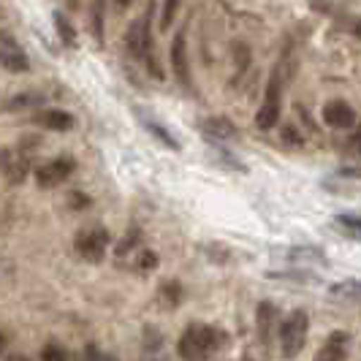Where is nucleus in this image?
Segmentation results:
<instances>
[{
	"instance_id": "obj_1",
	"label": "nucleus",
	"mask_w": 361,
	"mask_h": 361,
	"mask_svg": "<svg viewBox=\"0 0 361 361\" xmlns=\"http://www.w3.org/2000/svg\"><path fill=\"white\" fill-rule=\"evenodd\" d=\"M228 345V334L217 326L190 324L177 343V356L182 361H207L212 350H223Z\"/></svg>"
},
{
	"instance_id": "obj_2",
	"label": "nucleus",
	"mask_w": 361,
	"mask_h": 361,
	"mask_svg": "<svg viewBox=\"0 0 361 361\" xmlns=\"http://www.w3.org/2000/svg\"><path fill=\"white\" fill-rule=\"evenodd\" d=\"M149 14H152V8H147L142 17H136L133 22H130V27H128V33H126V47H128V52L133 54L136 60H145V63H147V71L152 73L155 79H163L161 66H158V60H155V54H152V36H149Z\"/></svg>"
},
{
	"instance_id": "obj_3",
	"label": "nucleus",
	"mask_w": 361,
	"mask_h": 361,
	"mask_svg": "<svg viewBox=\"0 0 361 361\" xmlns=\"http://www.w3.org/2000/svg\"><path fill=\"white\" fill-rule=\"evenodd\" d=\"M307 334H310V315L305 310H293L288 318L280 324V350L286 359H296L302 353V348L307 343Z\"/></svg>"
},
{
	"instance_id": "obj_4",
	"label": "nucleus",
	"mask_w": 361,
	"mask_h": 361,
	"mask_svg": "<svg viewBox=\"0 0 361 361\" xmlns=\"http://www.w3.org/2000/svg\"><path fill=\"white\" fill-rule=\"evenodd\" d=\"M286 68L277 63V68L271 71L269 85H267V95H264V104L255 114V126L261 130H271V128L280 123V101H283V82H286Z\"/></svg>"
},
{
	"instance_id": "obj_5",
	"label": "nucleus",
	"mask_w": 361,
	"mask_h": 361,
	"mask_svg": "<svg viewBox=\"0 0 361 361\" xmlns=\"http://www.w3.org/2000/svg\"><path fill=\"white\" fill-rule=\"evenodd\" d=\"M73 247L79 258L90 261V264H101L109 247V231L104 226H90V228H82L76 239H73Z\"/></svg>"
},
{
	"instance_id": "obj_6",
	"label": "nucleus",
	"mask_w": 361,
	"mask_h": 361,
	"mask_svg": "<svg viewBox=\"0 0 361 361\" xmlns=\"http://www.w3.org/2000/svg\"><path fill=\"white\" fill-rule=\"evenodd\" d=\"M73 171H76V163L73 158L68 155H63V158H54V161L44 163L41 169H36V182L38 188H57V185H63V182L71 177Z\"/></svg>"
},
{
	"instance_id": "obj_7",
	"label": "nucleus",
	"mask_w": 361,
	"mask_h": 361,
	"mask_svg": "<svg viewBox=\"0 0 361 361\" xmlns=\"http://www.w3.org/2000/svg\"><path fill=\"white\" fill-rule=\"evenodd\" d=\"M324 123L329 128H337V130H350V128L359 123L356 117V109L350 106L348 101H329L324 106Z\"/></svg>"
},
{
	"instance_id": "obj_8",
	"label": "nucleus",
	"mask_w": 361,
	"mask_h": 361,
	"mask_svg": "<svg viewBox=\"0 0 361 361\" xmlns=\"http://www.w3.org/2000/svg\"><path fill=\"white\" fill-rule=\"evenodd\" d=\"M348 348H350V334L343 331V329H337V331H331L326 337V343L318 348V353H315L312 361H345Z\"/></svg>"
},
{
	"instance_id": "obj_9",
	"label": "nucleus",
	"mask_w": 361,
	"mask_h": 361,
	"mask_svg": "<svg viewBox=\"0 0 361 361\" xmlns=\"http://www.w3.org/2000/svg\"><path fill=\"white\" fill-rule=\"evenodd\" d=\"M0 49H3V68L8 73H25L30 71V57H27V52L19 47L14 38L3 36V44H0Z\"/></svg>"
},
{
	"instance_id": "obj_10",
	"label": "nucleus",
	"mask_w": 361,
	"mask_h": 361,
	"mask_svg": "<svg viewBox=\"0 0 361 361\" xmlns=\"http://www.w3.org/2000/svg\"><path fill=\"white\" fill-rule=\"evenodd\" d=\"M171 68H174V76L180 79L182 87H190V63H188L185 30H180V33L174 36V44H171Z\"/></svg>"
},
{
	"instance_id": "obj_11",
	"label": "nucleus",
	"mask_w": 361,
	"mask_h": 361,
	"mask_svg": "<svg viewBox=\"0 0 361 361\" xmlns=\"http://www.w3.org/2000/svg\"><path fill=\"white\" fill-rule=\"evenodd\" d=\"M201 133L207 142H231L236 136V126L226 117H207L201 120Z\"/></svg>"
},
{
	"instance_id": "obj_12",
	"label": "nucleus",
	"mask_w": 361,
	"mask_h": 361,
	"mask_svg": "<svg viewBox=\"0 0 361 361\" xmlns=\"http://www.w3.org/2000/svg\"><path fill=\"white\" fill-rule=\"evenodd\" d=\"M33 123L41 128H47V130L66 133V130H71L73 128V117L68 114V111H63V109H41L36 117H33Z\"/></svg>"
},
{
	"instance_id": "obj_13",
	"label": "nucleus",
	"mask_w": 361,
	"mask_h": 361,
	"mask_svg": "<svg viewBox=\"0 0 361 361\" xmlns=\"http://www.w3.org/2000/svg\"><path fill=\"white\" fill-rule=\"evenodd\" d=\"M274 326H277V310H274L271 302H261L255 307V329H258V337H261V343L267 345V348L271 345Z\"/></svg>"
},
{
	"instance_id": "obj_14",
	"label": "nucleus",
	"mask_w": 361,
	"mask_h": 361,
	"mask_svg": "<svg viewBox=\"0 0 361 361\" xmlns=\"http://www.w3.org/2000/svg\"><path fill=\"white\" fill-rule=\"evenodd\" d=\"M27 169H30L27 155L17 152V158H14V152H11V149H6V152H3V171H6V180H8V185H19V182H25V177H27Z\"/></svg>"
},
{
	"instance_id": "obj_15",
	"label": "nucleus",
	"mask_w": 361,
	"mask_h": 361,
	"mask_svg": "<svg viewBox=\"0 0 361 361\" xmlns=\"http://www.w3.org/2000/svg\"><path fill=\"white\" fill-rule=\"evenodd\" d=\"M44 106V95L41 92H17L11 98H6L3 109L6 111H22V109H41Z\"/></svg>"
},
{
	"instance_id": "obj_16",
	"label": "nucleus",
	"mask_w": 361,
	"mask_h": 361,
	"mask_svg": "<svg viewBox=\"0 0 361 361\" xmlns=\"http://www.w3.org/2000/svg\"><path fill=\"white\" fill-rule=\"evenodd\" d=\"M329 293L334 296V299H345V302H359L361 305V280H340V283H334Z\"/></svg>"
},
{
	"instance_id": "obj_17",
	"label": "nucleus",
	"mask_w": 361,
	"mask_h": 361,
	"mask_svg": "<svg viewBox=\"0 0 361 361\" xmlns=\"http://www.w3.org/2000/svg\"><path fill=\"white\" fill-rule=\"evenodd\" d=\"M142 247V228H136V226H130L128 228V234L117 242V247H114V255L117 258H126V255L136 253Z\"/></svg>"
},
{
	"instance_id": "obj_18",
	"label": "nucleus",
	"mask_w": 361,
	"mask_h": 361,
	"mask_svg": "<svg viewBox=\"0 0 361 361\" xmlns=\"http://www.w3.org/2000/svg\"><path fill=\"white\" fill-rule=\"evenodd\" d=\"M158 296H161L163 307H180L182 283H177V280H166V283H161V288H158Z\"/></svg>"
},
{
	"instance_id": "obj_19",
	"label": "nucleus",
	"mask_w": 361,
	"mask_h": 361,
	"mask_svg": "<svg viewBox=\"0 0 361 361\" xmlns=\"http://www.w3.org/2000/svg\"><path fill=\"white\" fill-rule=\"evenodd\" d=\"M142 126H145L147 130H149V133H152V136H155V139H158L163 147H169V149H174V152H180V149H182L180 142H177V139H174V136H171V133H169V130H166L161 123H155V120H147V117H142Z\"/></svg>"
},
{
	"instance_id": "obj_20",
	"label": "nucleus",
	"mask_w": 361,
	"mask_h": 361,
	"mask_svg": "<svg viewBox=\"0 0 361 361\" xmlns=\"http://www.w3.org/2000/svg\"><path fill=\"white\" fill-rule=\"evenodd\" d=\"M161 267V258H158V253L155 250H149V247H145V250H139V255H136V264H133V269L139 271L142 277H147V274H152V271Z\"/></svg>"
},
{
	"instance_id": "obj_21",
	"label": "nucleus",
	"mask_w": 361,
	"mask_h": 361,
	"mask_svg": "<svg viewBox=\"0 0 361 361\" xmlns=\"http://www.w3.org/2000/svg\"><path fill=\"white\" fill-rule=\"evenodd\" d=\"M54 27H57V36L63 38V44H66V47H71V49H76V47H79V44H76L79 38H76V30H73V25L66 17H63L60 11H54Z\"/></svg>"
},
{
	"instance_id": "obj_22",
	"label": "nucleus",
	"mask_w": 361,
	"mask_h": 361,
	"mask_svg": "<svg viewBox=\"0 0 361 361\" xmlns=\"http://www.w3.org/2000/svg\"><path fill=\"white\" fill-rule=\"evenodd\" d=\"M288 258L290 261H302V264H307V261H315V264H329L326 253H321L318 247H310V245H305V247H290Z\"/></svg>"
},
{
	"instance_id": "obj_23",
	"label": "nucleus",
	"mask_w": 361,
	"mask_h": 361,
	"mask_svg": "<svg viewBox=\"0 0 361 361\" xmlns=\"http://www.w3.org/2000/svg\"><path fill=\"white\" fill-rule=\"evenodd\" d=\"M334 226H337L345 236L361 239V217L359 215H337L334 217Z\"/></svg>"
},
{
	"instance_id": "obj_24",
	"label": "nucleus",
	"mask_w": 361,
	"mask_h": 361,
	"mask_svg": "<svg viewBox=\"0 0 361 361\" xmlns=\"http://www.w3.org/2000/svg\"><path fill=\"white\" fill-rule=\"evenodd\" d=\"M41 361H71V356H68V350H66L63 345L49 343L41 350Z\"/></svg>"
},
{
	"instance_id": "obj_25",
	"label": "nucleus",
	"mask_w": 361,
	"mask_h": 361,
	"mask_svg": "<svg viewBox=\"0 0 361 361\" xmlns=\"http://www.w3.org/2000/svg\"><path fill=\"white\" fill-rule=\"evenodd\" d=\"M177 8H180V0H163V8H161V27L163 30H169L171 19H174V14H177Z\"/></svg>"
},
{
	"instance_id": "obj_26",
	"label": "nucleus",
	"mask_w": 361,
	"mask_h": 361,
	"mask_svg": "<svg viewBox=\"0 0 361 361\" xmlns=\"http://www.w3.org/2000/svg\"><path fill=\"white\" fill-rule=\"evenodd\" d=\"M269 277H274V280H293V283H312L315 280L307 271H269Z\"/></svg>"
},
{
	"instance_id": "obj_27",
	"label": "nucleus",
	"mask_w": 361,
	"mask_h": 361,
	"mask_svg": "<svg viewBox=\"0 0 361 361\" xmlns=\"http://www.w3.org/2000/svg\"><path fill=\"white\" fill-rule=\"evenodd\" d=\"M158 348H161V334H158V329H155V326H147L145 329V350L155 353Z\"/></svg>"
},
{
	"instance_id": "obj_28",
	"label": "nucleus",
	"mask_w": 361,
	"mask_h": 361,
	"mask_svg": "<svg viewBox=\"0 0 361 361\" xmlns=\"http://www.w3.org/2000/svg\"><path fill=\"white\" fill-rule=\"evenodd\" d=\"M215 155H217V158H220V161H223V163H226L228 169H234V171H242V174L247 171V169H245V163H239V161H236V158H234V155H228L226 149H215Z\"/></svg>"
},
{
	"instance_id": "obj_29",
	"label": "nucleus",
	"mask_w": 361,
	"mask_h": 361,
	"mask_svg": "<svg viewBox=\"0 0 361 361\" xmlns=\"http://www.w3.org/2000/svg\"><path fill=\"white\" fill-rule=\"evenodd\" d=\"M283 142H286V145H290V147H302V145H305L302 133H296V128H290V126L283 128Z\"/></svg>"
},
{
	"instance_id": "obj_30",
	"label": "nucleus",
	"mask_w": 361,
	"mask_h": 361,
	"mask_svg": "<svg viewBox=\"0 0 361 361\" xmlns=\"http://www.w3.org/2000/svg\"><path fill=\"white\" fill-rule=\"evenodd\" d=\"M68 204H71V209H87V207H90V196H87V193L73 190L71 196H68Z\"/></svg>"
},
{
	"instance_id": "obj_31",
	"label": "nucleus",
	"mask_w": 361,
	"mask_h": 361,
	"mask_svg": "<svg viewBox=\"0 0 361 361\" xmlns=\"http://www.w3.org/2000/svg\"><path fill=\"white\" fill-rule=\"evenodd\" d=\"M73 361H101V356H98L95 345H87L82 353H76V356H73Z\"/></svg>"
},
{
	"instance_id": "obj_32",
	"label": "nucleus",
	"mask_w": 361,
	"mask_h": 361,
	"mask_svg": "<svg viewBox=\"0 0 361 361\" xmlns=\"http://www.w3.org/2000/svg\"><path fill=\"white\" fill-rule=\"evenodd\" d=\"M340 177H348V180H361V166H343V169H340Z\"/></svg>"
},
{
	"instance_id": "obj_33",
	"label": "nucleus",
	"mask_w": 361,
	"mask_h": 361,
	"mask_svg": "<svg viewBox=\"0 0 361 361\" xmlns=\"http://www.w3.org/2000/svg\"><path fill=\"white\" fill-rule=\"evenodd\" d=\"M95 38L101 41V0H95Z\"/></svg>"
},
{
	"instance_id": "obj_34",
	"label": "nucleus",
	"mask_w": 361,
	"mask_h": 361,
	"mask_svg": "<svg viewBox=\"0 0 361 361\" xmlns=\"http://www.w3.org/2000/svg\"><path fill=\"white\" fill-rule=\"evenodd\" d=\"M6 361H30V359H27V356H22V353H11Z\"/></svg>"
},
{
	"instance_id": "obj_35",
	"label": "nucleus",
	"mask_w": 361,
	"mask_h": 361,
	"mask_svg": "<svg viewBox=\"0 0 361 361\" xmlns=\"http://www.w3.org/2000/svg\"><path fill=\"white\" fill-rule=\"evenodd\" d=\"M114 3H117V6H130L133 0H114Z\"/></svg>"
},
{
	"instance_id": "obj_36",
	"label": "nucleus",
	"mask_w": 361,
	"mask_h": 361,
	"mask_svg": "<svg viewBox=\"0 0 361 361\" xmlns=\"http://www.w3.org/2000/svg\"><path fill=\"white\" fill-rule=\"evenodd\" d=\"M356 36L361 38V22H356Z\"/></svg>"
},
{
	"instance_id": "obj_37",
	"label": "nucleus",
	"mask_w": 361,
	"mask_h": 361,
	"mask_svg": "<svg viewBox=\"0 0 361 361\" xmlns=\"http://www.w3.org/2000/svg\"><path fill=\"white\" fill-rule=\"evenodd\" d=\"M242 361H253V359H250V356H245V359H242Z\"/></svg>"
}]
</instances>
